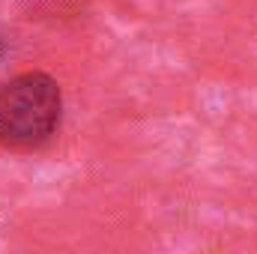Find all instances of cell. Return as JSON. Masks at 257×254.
Instances as JSON below:
<instances>
[{
	"instance_id": "obj_1",
	"label": "cell",
	"mask_w": 257,
	"mask_h": 254,
	"mask_svg": "<svg viewBox=\"0 0 257 254\" xmlns=\"http://www.w3.org/2000/svg\"><path fill=\"white\" fill-rule=\"evenodd\" d=\"M63 120V90L48 72H21L0 84V147L39 150Z\"/></svg>"
}]
</instances>
